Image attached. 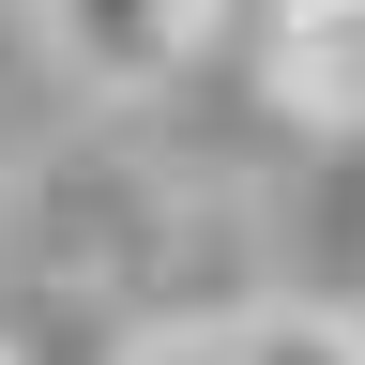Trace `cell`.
<instances>
[{
    "label": "cell",
    "mask_w": 365,
    "mask_h": 365,
    "mask_svg": "<svg viewBox=\"0 0 365 365\" xmlns=\"http://www.w3.org/2000/svg\"><path fill=\"white\" fill-rule=\"evenodd\" d=\"M274 107L319 137H365V0H274Z\"/></svg>",
    "instance_id": "6da1fadb"
},
{
    "label": "cell",
    "mask_w": 365,
    "mask_h": 365,
    "mask_svg": "<svg viewBox=\"0 0 365 365\" xmlns=\"http://www.w3.org/2000/svg\"><path fill=\"white\" fill-rule=\"evenodd\" d=\"M137 365H244V350H228V335H153Z\"/></svg>",
    "instance_id": "3957f363"
},
{
    "label": "cell",
    "mask_w": 365,
    "mask_h": 365,
    "mask_svg": "<svg viewBox=\"0 0 365 365\" xmlns=\"http://www.w3.org/2000/svg\"><path fill=\"white\" fill-rule=\"evenodd\" d=\"M228 350H244V365H365V319H335V304H259Z\"/></svg>",
    "instance_id": "7a4b0ae2"
},
{
    "label": "cell",
    "mask_w": 365,
    "mask_h": 365,
    "mask_svg": "<svg viewBox=\"0 0 365 365\" xmlns=\"http://www.w3.org/2000/svg\"><path fill=\"white\" fill-rule=\"evenodd\" d=\"M0 365H16V350H0Z\"/></svg>",
    "instance_id": "277c9868"
}]
</instances>
